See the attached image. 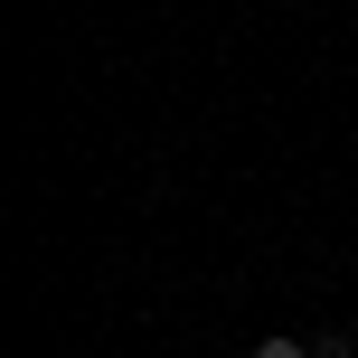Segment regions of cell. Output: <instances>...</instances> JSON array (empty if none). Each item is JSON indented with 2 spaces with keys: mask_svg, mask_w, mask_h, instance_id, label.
I'll use <instances>...</instances> for the list:
<instances>
[{
  "mask_svg": "<svg viewBox=\"0 0 358 358\" xmlns=\"http://www.w3.org/2000/svg\"><path fill=\"white\" fill-rule=\"evenodd\" d=\"M311 358H349V340H340V330H321V340H311Z\"/></svg>",
  "mask_w": 358,
  "mask_h": 358,
  "instance_id": "1",
  "label": "cell"
},
{
  "mask_svg": "<svg viewBox=\"0 0 358 358\" xmlns=\"http://www.w3.org/2000/svg\"><path fill=\"white\" fill-rule=\"evenodd\" d=\"M255 358H311L302 340H264V349H255Z\"/></svg>",
  "mask_w": 358,
  "mask_h": 358,
  "instance_id": "2",
  "label": "cell"
}]
</instances>
